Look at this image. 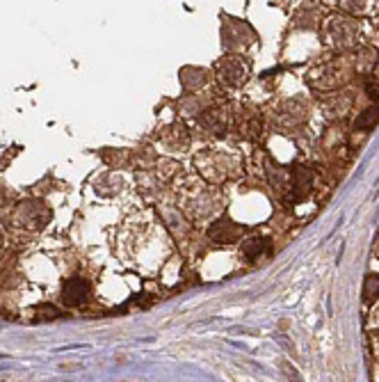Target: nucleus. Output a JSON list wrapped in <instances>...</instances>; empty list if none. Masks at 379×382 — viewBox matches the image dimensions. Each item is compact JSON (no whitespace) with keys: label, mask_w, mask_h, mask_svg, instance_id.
Segmentation results:
<instances>
[{"label":"nucleus","mask_w":379,"mask_h":382,"mask_svg":"<svg viewBox=\"0 0 379 382\" xmlns=\"http://www.w3.org/2000/svg\"><path fill=\"white\" fill-rule=\"evenodd\" d=\"M89 297V286L85 279H69L66 281V286L62 288V302L66 307H80V304H85Z\"/></svg>","instance_id":"f257e3e1"},{"label":"nucleus","mask_w":379,"mask_h":382,"mask_svg":"<svg viewBox=\"0 0 379 382\" xmlns=\"http://www.w3.org/2000/svg\"><path fill=\"white\" fill-rule=\"evenodd\" d=\"M240 234H242V229L236 227L231 220H226V218H222L219 223L213 225V229H210V238L217 241V243H233V241H238Z\"/></svg>","instance_id":"f03ea898"},{"label":"nucleus","mask_w":379,"mask_h":382,"mask_svg":"<svg viewBox=\"0 0 379 382\" xmlns=\"http://www.w3.org/2000/svg\"><path fill=\"white\" fill-rule=\"evenodd\" d=\"M270 248L268 241L263 238H249L245 245H242V254H245L247 261H256L259 257H263V252Z\"/></svg>","instance_id":"7ed1b4c3"},{"label":"nucleus","mask_w":379,"mask_h":382,"mask_svg":"<svg viewBox=\"0 0 379 382\" xmlns=\"http://www.w3.org/2000/svg\"><path fill=\"white\" fill-rule=\"evenodd\" d=\"M377 121H379V105H370V108L366 110V112H361V117L356 119V128H373V126H377Z\"/></svg>","instance_id":"20e7f679"},{"label":"nucleus","mask_w":379,"mask_h":382,"mask_svg":"<svg viewBox=\"0 0 379 382\" xmlns=\"http://www.w3.org/2000/svg\"><path fill=\"white\" fill-rule=\"evenodd\" d=\"M379 297V275H368L366 279V288H363V300H377Z\"/></svg>","instance_id":"39448f33"}]
</instances>
